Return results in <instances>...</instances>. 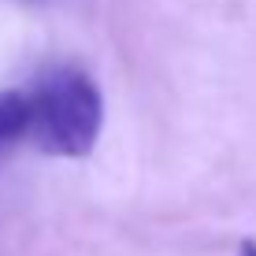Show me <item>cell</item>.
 Returning a JSON list of instances; mask_svg holds the SVG:
<instances>
[{
  "mask_svg": "<svg viewBox=\"0 0 256 256\" xmlns=\"http://www.w3.org/2000/svg\"><path fill=\"white\" fill-rule=\"evenodd\" d=\"M30 138V104L22 90H0V156Z\"/></svg>",
  "mask_w": 256,
  "mask_h": 256,
  "instance_id": "7a4b0ae2",
  "label": "cell"
},
{
  "mask_svg": "<svg viewBox=\"0 0 256 256\" xmlns=\"http://www.w3.org/2000/svg\"><path fill=\"white\" fill-rule=\"evenodd\" d=\"M30 141L48 156H90L104 126V96L74 64H52L26 86Z\"/></svg>",
  "mask_w": 256,
  "mask_h": 256,
  "instance_id": "6da1fadb",
  "label": "cell"
},
{
  "mask_svg": "<svg viewBox=\"0 0 256 256\" xmlns=\"http://www.w3.org/2000/svg\"><path fill=\"white\" fill-rule=\"evenodd\" d=\"M238 256H256V242H242V249H238Z\"/></svg>",
  "mask_w": 256,
  "mask_h": 256,
  "instance_id": "3957f363",
  "label": "cell"
}]
</instances>
